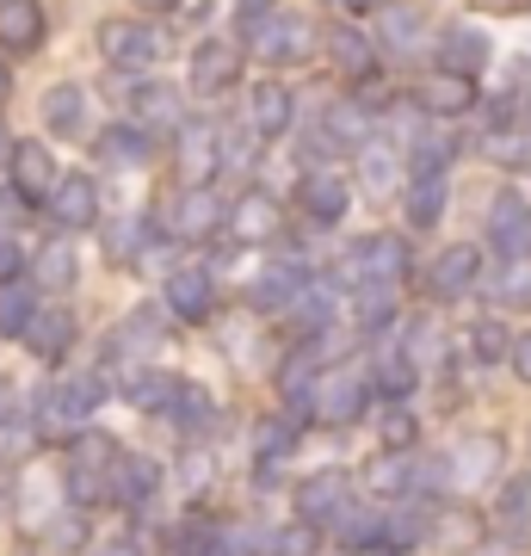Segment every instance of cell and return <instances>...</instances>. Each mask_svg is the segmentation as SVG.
I'll use <instances>...</instances> for the list:
<instances>
[{
  "label": "cell",
  "instance_id": "cell-4",
  "mask_svg": "<svg viewBox=\"0 0 531 556\" xmlns=\"http://www.w3.org/2000/svg\"><path fill=\"white\" fill-rule=\"evenodd\" d=\"M241 43L266 62H296L309 50V25L291 20V13H248L241 20Z\"/></svg>",
  "mask_w": 531,
  "mask_h": 556
},
{
  "label": "cell",
  "instance_id": "cell-2",
  "mask_svg": "<svg viewBox=\"0 0 531 556\" xmlns=\"http://www.w3.org/2000/svg\"><path fill=\"white\" fill-rule=\"evenodd\" d=\"M118 439H105V433H75V445H68V470H62V489H68V501L75 507H93V501L112 495V482H118Z\"/></svg>",
  "mask_w": 531,
  "mask_h": 556
},
{
  "label": "cell",
  "instance_id": "cell-61",
  "mask_svg": "<svg viewBox=\"0 0 531 556\" xmlns=\"http://www.w3.org/2000/svg\"><path fill=\"white\" fill-rule=\"evenodd\" d=\"M371 556H402V551H371Z\"/></svg>",
  "mask_w": 531,
  "mask_h": 556
},
{
  "label": "cell",
  "instance_id": "cell-19",
  "mask_svg": "<svg viewBox=\"0 0 531 556\" xmlns=\"http://www.w3.org/2000/svg\"><path fill=\"white\" fill-rule=\"evenodd\" d=\"M130 124H137V130H149V137H155V130H167V137H179V93L174 87H167V80H142L137 93H130Z\"/></svg>",
  "mask_w": 531,
  "mask_h": 556
},
{
  "label": "cell",
  "instance_id": "cell-34",
  "mask_svg": "<svg viewBox=\"0 0 531 556\" xmlns=\"http://www.w3.org/2000/svg\"><path fill=\"white\" fill-rule=\"evenodd\" d=\"M334 538L346 551H383V538H390V514H365V507H346L334 526Z\"/></svg>",
  "mask_w": 531,
  "mask_h": 556
},
{
  "label": "cell",
  "instance_id": "cell-11",
  "mask_svg": "<svg viewBox=\"0 0 531 556\" xmlns=\"http://www.w3.org/2000/svg\"><path fill=\"white\" fill-rule=\"evenodd\" d=\"M365 402H371V371H334L315 390V415L328 420V427H346V420L365 415Z\"/></svg>",
  "mask_w": 531,
  "mask_h": 556
},
{
  "label": "cell",
  "instance_id": "cell-59",
  "mask_svg": "<svg viewBox=\"0 0 531 556\" xmlns=\"http://www.w3.org/2000/svg\"><path fill=\"white\" fill-rule=\"evenodd\" d=\"M99 556H137V551H130V544H112V551H99Z\"/></svg>",
  "mask_w": 531,
  "mask_h": 556
},
{
  "label": "cell",
  "instance_id": "cell-25",
  "mask_svg": "<svg viewBox=\"0 0 531 556\" xmlns=\"http://www.w3.org/2000/svg\"><path fill=\"white\" fill-rule=\"evenodd\" d=\"M43 43V7L38 0H0V50L31 56Z\"/></svg>",
  "mask_w": 531,
  "mask_h": 556
},
{
  "label": "cell",
  "instance_id": "cell-37",
  "mask_svg": "<svg viewBox=\"0 0 531 556\" xmlns=\"http://www.w3.org/2000/svg\"><path fill=\"white\" fill-rule=\"evenodd\" d=\"M494 464H501V439H494V433H470L464 445H457V477H464V482L494 477Z\"/></svg>",
  "mask_w": 531,
  "mask_h": 556
},
{
  "label": "cell",
  "instance_id": "cell-56",
  "mask_svg": "<svg viewBox=\"0 0 531 556\" xmlns=\"http://www.w3.org/2000/svg\"><path fill=\"white\" fill-rule=\"evenodd\" d=\"M137 7H142V13H174L179 0H137Z\"/></svg>",
  "mask_w": 531,
  "mask_h": 556
},
{
  "label": "cell",
  "instance_id": "cell-13",
  "mask_svg": "<svg viewBox=\"0 0 531 556\" xmlns=\"http://www.w3.org/2000/svg\"><path fill=\"white\" fill-rule=\"evenodd\" d=\"M408 266H414V260H408V241H402V236H365V241L353 248L358 285H395Z\"/></svg>",
  "mask_w": 531,
  "mask_h": 556
},
{
  "label": "cell",
  "instance_id": "cell-27",
  "mask_svg": "<svg viewBox=\"0 0 531 556\" xmlns=\"http://www.w3.org/2000/svg\"><path fill=\"white\" fill-rule=\"evenodd\" d=\"M75 316L68 309H38V321H31V334H25V346L38 358H68V346H75Z\"/></svg>",
  "mask_w": 531,
  "mask_h": 556
},
{
  "label": "cell",
  "instance_id": "cell-32",
  "mask_svg": "<svg viewBox=\"0 0 531 556\" xmlns=\"http://www.w3.org/2000/svg\"><path fill=\"white\" fill-rule=\"evenodd\" d=\"M31 321H38V291H31L25 278L0 285V334L25 340V334H31Z\"/></svg>",
  "mask_w": 531,
  "mask_h": 556
},
{
  "label": "cell",
  "instance_id": "cell-41",
  "mask_svg": "<svg viewBox=\"0 0 531 556\" xmlns=\"http://www.w3.org/2000/svg\"><path fill=\"white\" fill-rule=\"evenodd\" d=\"M358 161H365V192H390L395 186V155L383 149V142H365Z\"/></svg>",
  "mask_w": 531,
  "mask_h": 556
},
{
  "label": "cell",
  "instance_id": "cell-3",
  "mask_svg": "<svg viewBox=\"0 0 531 556\" xmlns=\"http://www.w3.org/2000/svg\"><path fill=\"white\" fill-rule=\"evenodd\" d=\"M99 56L112 62L118 75H142L161 62V31L142 20H105L99 25Z\"/></svg>",
  "mask_w": 531,
  "mask_h": 556
},
{
  "label": "cell",
  "instance_id": "cell-24",
  "mask_svg": "<svg viewBox=\"0 0 531 556\" xmlns=\"http://www.w3.org/2000/svg\"><path fill=\"white\" fill-rule=\"evenodd\" d=\"M328 62H334L340 75L371 80L377 75V38H365L358 25H328Z\"/></svg>",
  "mask_w": 531,
  "mask_h": 556
},
{
  "label": "cell",
  "instance_id": "cell-53",
  "mask_svg": "<svg viewBox=\"0 0 531 556\" xmlns=\"http://www.w3.org/2000/svg\"><path fill=\"white\" fill-rule=\"evenodd\" d=\"M420 532H427V519H420V514H390V538H395V544H414V538H420Z\"/></svg>",
  "mask_w": 531,
  "mask_h": 556
},
{
  "label": "cell",
  "instance_id": "cell-47",
  "mask_svg": "<svg viewBox=\"0 0 531 556\" xmlns=\"http://www.w3.org/2000/svg\"><path fill=\"white\" fill-rule=\"evenodd\" d=\"M494 298H501V303H526L531 298V266H526V260H507V266H501Z\"/></svg>",
  "mask_w": 531,
  "mask_h": 556
},
{
  "label": "cell",
  "instance_id": "cell-18",
  "mask_svg": "<svg viewBox=\"0 0 531 556\" xmlns=\"http://www.w3.org/2000/svg\"><path fill=\"white\" fill-rule=\"evenodd\" d=\"M427 38V13L408 7V0H390V7H377V50H390V56H414Z\"/></svg>",
  "mask_w": 531,
  "mask_h": 556
},
{
  "label": "cell",
  "instance_id": "cell-42",
  "mask_svg": "<svg viewBox=\"0 0 531 556\" xmlns=\"http://www.w3.org/2000/svg\"><path fill=\"white\" fill-rule=\"evenodd\" d=\"M296 445V427L291 420H260V433H254V452H260V464H278V457Z\"/></svg>",
  "mask_w": 531,
  "mask_h": 556
},
{
  "label": "cell",
  "instance_id": "cell-8",
  "mask_svg": "<svg viewBox=\"0 0 531 556\" xmlns=\"http://www.w3.org/2000/svg\"><path fill=\"white\" fill-rule=\"evenodd\" d=\"M414 105H420L433 124L464 118V112L476 105V80H470V75H452V68H433V75L414 80Z\"/></svg>",
  "mask_w": 531,
  "mask_h": 556
},
{
  "label": "cell",
  "instance_id": "cell-5",
  "mask_svg": "<svg viewBox=\"0 0 531 556\" xmlns=\"http://www.w3.org/2000/svg\"><path fill=\"white\" fill-rule=\"evenodd\" d=\"M229 223V211H223L217 186H186L174 204H167V236L174 241H211Z\"/></svg>",
  "mask_w": 531,
  "mask_h": 556
},
{
  "label": "cell",
  "instance_id": "cell-49",
  "mask_svg": "<svg viewBox=\"0 0 531 556\" xmlns=\"http://www.w3.org/2000/svg\"><path fill=\"white\" fill-rule=\"evenodd\" d=\"M142 241H149V223H118L112 236H105V248H112V260H142Z\"/></svg>",
  "mask_w": 531,
  "mask_h": 556
},
{
  "label": "cell",
  "instance_id": "cell-20",
  "mask_svg": "<svg viewBox=\"0 0 531 556\" xmlns=\"http://www.w3.org/2000/svg\"><path fill=\"white\" fill-rule=\"evenodd\" d=\"M50 217L62 229H93L99 223V186L87 174H62L56 192H50Z\"/></svg>",
  "mask_w": 531,
  "mask_h": 556
},
{
  "label": "cell",
  "instance_id": "cell-14",
  "mask_svg": "<svg viewBox=\"0 0 531 556\" xmlns=\"http://www.w3.org/2000/svg\"><path fill=\"white\" fill-rule=\"evenodd\" d=\"M427 285H433V298H445V303L470 298L476 285H482V254H476L470 241H457V248H445V254L433 260V273H427Z\"/></svg>",
  "mask_w": 531,
  "mask_h": 556
},
{
  "label": "cell",
  "instance_id": "cell-29",
  "mask_svg": "<svg viewBox=\"0 0 531 556\" xmlns=\"http://www.w3.org/2000/svg\"><path fill=\"white\" fill-rule=\"evenodd\" d=\"M334 309H340V298H334V285H303V298L291 303V328L296 334H328L334 328Z\"/></svg>",
  "mask_w": 531,
  "mask_h": 556
},
{
  "label": "cell",
  "instance_id": "cell-50",
  "mask_svg": "<svg viewBox=\"0 0 531 556\" xmlns=\"http://www.w3.org/2000/svg\"><path fill=\"white\" fill-rule=\"evenodd\" d=\"M494 161H513V167H531V130H507V137L489 142Z\"/></svg>",
  "mask_w": 531,
  "mask_h": 556
},
{
  "label": "cell",
  "instance_id": "cell-36",
  "mask_svg": "<svg viewBox=\"0 0 531 556\" xmlns=\"http://www.w3.org/2000/svg\"><path fill=\"white\" fill-rule=\"evenodd\" d=\"M229 217H236L229 229H236L241 241H266V236L278 229V204L266 199V192H248V199H241L236 211H229Z\"/></svg>",
  "mask_w": 531,
  "mask_h": 556
},
{
  "label": "cell",
  "instance_id": "cell-6",
  "mask_svg": "<svg viewBox=\"0 0 531 556\" xmlns=\"http://www.w3.org/2000/svg\"><path fill=\"white\" fill-rule=\"evenodd\" d=\"M192 93L198 100H217V93H229L241 80V43H229V38H204L192 50Z\"/></svg>",
  "mask_w": 531,
  "mask_h": 556
},
{
  "label": "cell",
  "instance_id": "cell-10",
  "mask_svg": "<svg viewBox=\"0 0 531 556\" xmlns=\"http://www.w3.org/2000/svg\"><path fill=\"white\" fill-rule=\"evenodd\" d=\"M7 174H13V192H20L25 204H50V192H56V155H50V149H43V142H13V167H7Z\"/></svg>",
  "mask_w": 531,
  "mask_h": 556
},
{
  "label": "cell",
  "instance_id": "cell-43",
  "mask_svg": "<svg viewBox=\"0 0 531 556\" xmlns=\"http://www.w3.org/2000/svg\"><path fill=\"white\" fill-rule=\"evenodd\" d=\"M371 489H377V495H402V489H414V457L390 452V457L371 470Z\"/></svg>",
  "mask_w": 531,
  "mask_h": 556
},
{
  "label": "cell",
  "instance_id": "cell-12",
  "mask_svg": "<svg viewBox=\"0 0 531 556\" xmlns=\"http://www.w3.org/2000/svg\"><path fill=\"white\" fill-rule=\"evenodd\" d=\"M489 241L501 260H526L531 254V204L519 192H501L489 204Z\"/></svg>",
  "mask_w": 531,
  "mask_h": 556
},
{
  "label": "cell",
  "instance_id": "cell-48",
  "mask_svg": "<svg viewBox=\"0 0 531 556\" xmlns=\"http://www.w3.org/2000/svg\"><path fill=\"white\" fill-rule=\"evenodd\" d=\"M266 556H315V526H309V519H296V526L273 532V551H266Z\"/></svg>",
  "mask_w": 531,
  "mask_h": 556
},
{
  "label": "cell",
  "instance_id": "cell-38",
  "mask_svg": "<svg viewBox=\"0 0 531 556\" xmlns=\"http://www.w3.org/2000/svg\"><path fill=\"white\" fill-rule=\"evenodd\" d=\"M414 378H420V365H414L408 353H390V358H377L371 365V390H383L390 402H402L414 390Z\"/></svg>",
  "mask_w": 531,
  "mask_h": 556
},
{
  "label": "cell",
  "instance_id": "cell-39",
  "mask_svg": "<svg viewBox=\"0 0 531 556\" xmlns=\"http://www.w3.org/2000/svg\"><path fill=\"white\" fill-rule=\"evenodd\" d=\"M75 273H80V260H75V248L68 241H50L38 254V285H50V291H68L75 285Z\"/></svg>",
  "mask_w": 531,
  "mask_h": 556
},
{
  "label": "cell",
  "instance_id": "cell-51",
  "mask_svg": "<svg viewBox=\"0 0 531 556\" xmlns=\"http://www.w3.org/2000/svg\"><path fill=\"white\" fill-rule=\"evenodd\" d=\"M13 278H25V248L13 236H0V285H13Z\"/></svg>",
  "mask_w": 531,
  "mask_h": 556
},
{
  "label": "cell",
  "instance_id": "cell-55",
  "mask_svg": "<svg viewBox=\"0 0 531 556\" xmlns=\"http://www.w3.org/2000/svg\"><path fill=\"white\" fill-rule=\"evenodd\" d=\"M248 13H278L273 0H241V20H248Z\"/></svg>",
  "mask_w": 531,
  "mask_h": 556
},
{
  "label": "cell",
  "instance_id": "cell-21",
  "mask_svg": "<svg viewBox=\"0 0 531 556\" xmlns=\"http://www.w3.org/2000/svg\"><path fill=\"white\" fill-rule=\"evenodd\" d=\"M291 87L285 80H260L254 100H248V130H254L260 142H278L285 130H291Z\"/></svg>",
  "mask_w": 531,
  "mask_h": 556
},
{
  "label": "cell",
  "instance_id": "cell-22",
  "mask_svg": "<svg viewBox=\"0 0 531 556\" xmlns=\"http://www.w3.org/2000/svg\"><path fill=\"white\" fill-rule=\"evenodd\" d=\"M371 142V112L365 105H328L321 112V142H309V155L321 149V155H334V149H365Z\"/></svg>",
  "mask_w": 531,
  "mask_h": 556
},
{
  "label": "cell",
  "instance_id": "cell-30",
  "mask_svg": "<svg viewBox=\"0 0 531 556\" xmlns=\"http://www.w3.org/2000/svg\"><path fill=\"white\" fill-rule=\"evenodd\" d=\"M142 161H149V130L112 124V130L99 137V167H142Z\"/></svg>",
  "mask_w": 531,
  "mask_h": 556
},
{
  "label": "cell",
  "instance_id": "cell-1",
  "mask_svg": "<svg viewBox=\"0 0 531 556\" xmlns=\"http://www.w3.org/2000/svg\"><path fill=\"white\" fill-rule=\"evenodd\" d=\"M99 396H105V378H93V371L50 378V383L38 390V433H43V439L87 433V415L99 408Z\"/></svg>",
  "mask_w": 531,
  "mask_h": 556
},
{
  "label": "cell",
  "instance_id": "cell-40",
  "mask_svg": "<svg viewBox=\"0 0 531 556\" xmlns=\"http://www.w3.org/2000/svg\"><path fill=\"white\" fill-rule=\"evenodd\" d=\"M390 321H395V291L390 285H365V291H358V328H365V334H383Z\"/></svg>",
  "mask_w": 531,
  "mask_h": 556
},
{
  "label": "cell",
  "instance_id": "cell-31",
  "mask_svg": "<svg viewBox=\"0 0 531 556\" xmlns=\"http://www.w3.org/2000/svg\"><path fill=\"white\" fill-rule=\"evenodd\" d=\"M445 199H452L445 174H420V179H408V223H414V229H433V223L445 217Z\"/></svg>",
  "mask_w": 531,
  "mask_h": 556
},
{
  "label": "cell",
  "instance_id": "cell-57",
  "mask_svg": "<svg viewBox=\"0 0 531 556\" xmlns=\"http://www.w3.org/2000/svg\"><path fill=\"white\" fill-rule=\"evenodd\" d=\"M7 93H13V68H7V56H0V105H7Z\"/></svg>",
  "mask_w": 531,
  "mask_h": 556
},
{
  "label": "cell",
  "instance_id": "cell-26",
  "mask_svg": "<svg viewBox=\"0 0 531 556\" xmlns=\"http://www.w3.org/2000/svg\"><path fill=\"white\" fill-rule=\"evenodd\" d=\"M303 298V260H273L266 273L248 285V303L254 309H285V303Z\"/></svg>",
  "mask_w": 531,
  "mask_h": 556
},
{
  "label": "cell",
  "instance_id": "cell-46",
  "mask_svg": "<svg viewBox=\"0 0 531 556\" xmlns=\"http://www.w3.org/2000/svg\"><path fill=\"white\" fill-rule=\"evenodd\" d=\"M408 161H414V179H420V174H445V167H452V142H445V137H420Z\"/></svg>",
  "mask_w": 531,
  "mask_h": 556
},
{
  "label": "cell",
  "instance_id": "cell-17",
  "mask_svg": "<svg viewBox=\"0 0 531 556\" xmlns=\"http://www.w3.org/2000/svg\"><path fill=\"white\" fill-rule=\"evenodd\" d=\"M489 56H494V43H489V31L482 25H464L457 20L445 38H439V68H452V75H482L489 68Z\"/></svg>",
  "mask_w": 531,
  "mask_h": 556
},
{
  "label": "cell",
  "instance_id": "cell-16",
  "mask_svg": "<svg viewBox=\"0 0 531 556\" xmlns=\"http://www.w3.org/2000/svg\"><path fill=\"white\" fill-rule=\"evenodd\" d=\"M174 149H179V167H186V179L192 186H204V179L223 167V137H217V124H179V137H174Z\"/></svg>",
  "mask_w": 531,
  "mask_h": 556
},
{
  "label": "cell",
  "instance_id": "cell-54",
  "mask_svg": "<svg viewBox=\"0 0 531 556\" xmlns=\"http://www.w3.org/2000/svg\"><path fill=\"white\" fill-rule=\"evenodd\" d=\"M507 365H513V371H519V378L531 383V334H519V340H513V358H507Z\"/></svg>",
  "mask_w": 531,
  "mask_h": 556
},
{
  "label": "cell",
  "instance_id": "cell-45",
  "mask_svg": "<svg viewBox=\"0 0 531 556\" xmlns=\"http://www.w3.org/2000/svg\"><path fill=\"white\" fill-rule=\"evenodd\" d=\"M470 346H476V358H482V365H494V358H513V340H507V328H501V321H476V334H470Z\"/></svg>",
  "mask_w": 531,
  "mask_h": 556
},
{
  "label": "cell",
  "instance_id": "cell-9",
  "mask_svg": "<svg viewBox=\"0 0 531 556\" xmlns=\"http://www.w3.org/2000/svg\"><path fill=\"white\" fill-rule=\"evenodd\" d=\"M167 316L174 321H211L217 316V278L204 273V266H179L167 273Z\"/></svg>",
  "mask_w": 531,
  "mask_h": 556
},
{
  "label": "cell",
  "instance_id": "cell-60",
  "mask_svg": "<svg viewBox=\"0 0 531 556\" xmlns=\"http://www.w3.org/2000/svg\"><path fill=\"white\" fill-rule=\"evenodd\" d=\"M507 7H519V13H531V0H507Z\"/></svg>",
  "mask_w": 531,
  "mask_h": 556
},
{
  "label": "cell",
  "instance_id": "cell-7",
  "mask_svg": "<svg viewBox=\"0 0 531 556\" xmlns=\"http://www.w3.org/2000/svg\"><path fill=\"white\" fill-rule=\"evenodd\" d=\"M296 204H303V217H309L315 229H334V223L353 211V186H346L334 167H309L303 186H296Z\"/></svg>",
  "mask_w": 531,
  "mask_h": 556
},
{
  "label": "cell",
  "instance_id": "cell-35",
  "mask_svg": "<svg viewBox=\"0 0 531 556\" xmlns=\"http://www.w3.org/2000/svg\"><path fill=\"white\" fill-rule=\"evenodd\" d=\"M526 519H531V477H513L507 489H501V501H494V526L519 544V538H526Z\"/></svg>",
  "mask_w": 531,
  "mask_h": 556
},
{
  "label": "cell",
  "instance_id": "cell-23",
  "mask_svg": "<svg viewBox=\"0 0 531 556\" xmlns=\"http://www.w3.org/2000/svg\"><path fill=\"white\" fill-rule=\"evenodd\" d=\"M38 118H43V130H50V137H80V130H87V93H80L75 80L43 87Z\"/></svg>",
  "mask_w": 531,
  "mask_h": 556
},
{
  "label": "cell",
  "instance_id": "cell-52",
  "mask_svg": "<svg viewBox=\"0 0 531 556\" xmlns=\"http://www.w3.org/2000/svg\"><path fill=\"white\" fill-rule=\"evenodd\" d=\"M0 427H20V383L0 378Z\"/></svg>",
  "mask_w": 531,
  "mask_h": 556
},
{
  "label": "cell",
  "instance_id": "cell-33",
  "mask_svg": "<svg viewBox=\"0 0 531 556\" xmlns=\"http://www.w3.org/2000/svg\"><path fill=\"white\" fill-rule=\"evenodd\" d=\"M155 489H161V464H155V457H124V464H118V482H112V501H124V507H142Z\"/></svg>",
  "mask_w": 531,
  "mask_h": 556
},
{
  "label": "cell",
  "instance_id": "cell-28",
  "mask_svg": "<svg viewBox=\"0 0 531 556\" xmlns=\"http://www.w3.org/2000/svg\"><path fill=\"white\" fill-rule=\"evenodd\" d=\"M167 420H174L179 433H204V427L217 420V396H211L204 383H174V402H167Z\"/></svg>",
  "mask_w": 531,
  "mask_h": 556
},
{
  "label": "cell",
  "instance_id": "cell-44",
  "mask_svg": "<svg viewBox=\"0 0 531 556\" xmlns=\"http://www.w3.org/2000/svg\"><path fill=\"white\" fill-rule=\"evenodd\" d=\"M377 439H383L390 452H408V445H414V415L402 408V402H390V408H383V420H377Z\"/></svg>",
  "mask_w": 531,
  "mask_h": 556
},
{
  "label": "cell",
  "instance_id": "cell-15",
  "mask_svg": "<svg viewBox=\"0 0 531 556\" xmlns=\"http://www.w3.org/2000/svg\"><path fill=\"white\" fill-rule=\"evenodd\" d=\"M346 507H353V482L340 477V470H328V477H315L296 489V514L309 519V526H340Z\"/></svg>",
  "mask_w": 531,
  "mask_h": 556
},
{
  "label": "cell",
  "instance_id": "cell-58",
  "mask_svg": "<svg viewBox=\"0 0 531 556\" xmlns=\"http://www.w3.org/2000/svg\"><path fill=\"white\" fill-rule=\"evenodd\" d=\"M0 167H13V142H7V130H0Z\"/></svg>",
  "mask_w": 531,
  "mask_h": 556
}]
</instances>
